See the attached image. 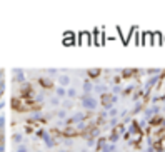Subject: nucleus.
<instances>
[{
  "mask_svg": "<svg viewBox=\"0 0 165 152\" xmlns=\"http://www.w3.org/2000/svg\"><path fill=\"white\" fill-rule=\"evenodd\" d=\"M57 95H58V97H65V95H67V89H65V87H57Z\"/></svg>",
  "mask_w": 165,
  "mask_h": 152,
  "instance_id": "3",
  "label": "nucleus"
},
{
  "mask_svg": "<svg viewBox=\"0 0 165 152\" xmlns=\"http://www.w3.org/2000/svg\"><path fill=\"white\" fill-rule=\"evenodd\" d=\"M58 117H65V110H58Z\"/></svg>",
  "mask_w": 165,
  "mask_h": 152,
  "instance_id": "9",
  "label": "nucleus"
},
{
  "mask_svg": "<svg viewBox=\"0 0 165 152\" xmlns=\"http://www.w3.org/2000/svg\"><path fill=\"white\" fill-rule=\"evenodd\" d=\"M12 139H13V142H22L24 135H22V134H13V135H12Z\"/></svg>",
  "mask_w": 165,
  "mask_h": 152,
  "instance_id": "4",
  "label": "nucleus"
},
{
  "mask_svg": "<svg viewBox=\"0 0 165 152\" xmlns=\"http://www.w3.org/2000/svg\"><path fill=\"white\" fill-rule=\"evenodd\" d=\"M84 105L87 109H94L95 107V100L94 99H90L89 95H85V99H84Z\"/></svg>",
  "mask_w": 165,
  "mask_h": 152,
  "instance_id": "1",
  "label": "nucleus"
},
{
  "mask_svg": "<svg viewBox=\"0 0 165 152\" xmlns=\"http://www.w3.org/2000/svg\"><path fill=\"white\" fill-rule=\"evenodd\" d=\"M60 152H65V150H60Z\"/></svg>",
  "mask_w": 165,
  "mask_h": 152,
  "instance_id": "10",
  "label": "nucleus"
},
{
  "mask_svg": "<svg viewBox=\"0 0 165 152\" xmlns=\"http://www.w3.org/2000/svg\"><path fill=\"white\" fill-rule=\"evenodd\" d=\"M67 95H68V97H70V99H73V97H75V95H77L75 89H67Z\"/></svg>",
  "mask_w": 165,
  "mask_h": 152,
  "instance_id": "5",
  "label": "nucleus"
},
{
  "mask_svg": "<svg viewBox=\"0 0 165 152\" xmlns=\"http://www.w3.org/2000/svg\"><path fill=\"white\" fill-rule=\"evenodd\" d=\"M17 152H27V147H25V145H20V147L17 149Z\"/></svg>",
  "mask_w": 165,
  "mask_h": 152,
  "instance_id": "8",
  "label": "nucleus"
},
{
  "mask_svg": "<svg viewBox=\"0 0 165 152\" xmlns=\"http://www.w3.org/2000/svg\"><path fill=\"white\" fill-rule=\"evenodd\" d=\"M58 82H60V87H63V85H68V84H70V79H68L67 75H62L60 79H58Z\"/></svg>",
  "mask_w": 165,
  "mask_h": 152,
  "instance_id": "2",
  "label": "nucleus"
},
{
  "mask_svg": "<svg viewBox=\"0 0 165 152\" xmlns=\"http://www.w3.org/2000/svg\"><path fill=\"white\" fill-rule=\"evenodd\" d=\"M50 102H52V105H58V104H60V100H58V97H57V99H52Z\"/></svg>",
  "mask_w": 165,
  "mask_h": 152,
  "instance_id": "7",
  "label": "nucleus"
},
{
  "mask_svg": "<svg viewBox=\"0 0 165 152\" xmlns=\"http://www.w3.org/2000/svg\"><path fill=\"white\" fill-rule=\"evenodd\" d=\"M82 119H84V114H77V116H75V119H73V122H80Z\"/></svg>",
  "mask_w": 165,
  "mask_h": 152,
  "instance_id": "6",
  "label": "nucleus"
}]
</instances>
